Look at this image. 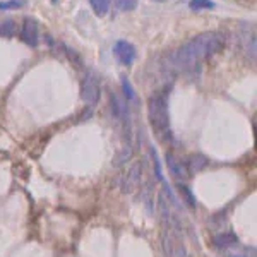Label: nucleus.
Here are the masks:
<instances>
[{"label": "nucleus", "instance_id": "obj_4", "mask_svg": "<svg viewBox=\"0 0 257 257\" xmlns=\"http://www.w3.org/2000/svg\"><path fill=\"white\" fill-rule=\"evenodd\" d=\"M143 173H144L143 161H132L131 167L127 168V172L120 178V190H122V194H125V196L134 194L141 185V182H143Z\"/></svg>", "mask_w": 257, "mask_h": 257}, {"label": "nucleus", "instance_id": "obj_20", "mask_svg": "<svg viewBox=\"0 0 257 257\" xmlns=\"http://www.w3.org/2000/svg\"><path fill=\"white\" fill-rule=\"evenodd\" d=\"M24 4H26V0H6V2H0V11L18 9V7H23Z\"/></svg>", "mask_w": 257, "mask_h": 257}, {"label": "nucleus", "instance_id": "obj_8", "mask_svg": "<svg viewBox=\"0 0 257 257\" xmlns=\"http://www.w3.org/2000/svg\"><path fill=\"white\" fill-rule=\"evenodd\" d=\"M21 38L30 47H36L38 45V24L33 18H24L23 28H21Z\"/></svg>", "mask_w": 257, "mask_h": 257}, {"label": "nucleus", "instance_id": "obj_11", "mask_svg": "<svg viewBox=\"0 0 257 257\" xmlns=\"http://www.w3.org/2000/svg\"><path fill=\"white\" fill-rule=\"evenodd\" d=\"M206 167H208V158L202 155H199V153H196V155H190L187 161H185V168H187V173H197L201 172V170H204Z\"/></svg>", "mask_w": 257, "mask_h": 257}, {"label": "nucleus", "instance_id": "obj_14", "mask_svg": "<svg viewBox=\"0 0 257 257\" xmlns=\"http://www.w3.org/2000/svg\"><path fill=\"white\" fill-rule=\"evenodd\" d=\"M91 7H93L94 14L103 18V16L108 14L110 11V6H111V0H89Z\"/></svg>", "mask_w": 257, "mask_h": 257}, {"label": "nucleus", "instance_id": "obj_17", "mask_svg": "<svg viewBox=\"0 0 257 257\" xmlns=\"http://www.w3.org/2000/svg\"><path fill=\"white\" fill-rule=\"evenodd\" d=\"M189 7H190L192 11L213 9V7H214V2H211V0H190V2H189Z\"/></svg>", "mask_w": 257, "mask_h": 257}, {"label": "nucleus", "instance_id": "obj_21", "mask_svg": "<svg viewBox=\"0 0 257 257\" xmlns=\"http://www.w3.org/2000/svg\"><path fill=\"white\" fill-rule=\"evenodd\" d=\"M156 2H165V0H156Z\"/></svg>", "mask_w": 257, "mask_h": 257}, {"label": "nucleus", "instance_id": "obj_16", "mask_svg": "<svg viewBox=\"0 0 257 257\" xmlns=\"http://www.w3.org/2000/svg\"><path fill=\"white\" fill-rule=\"evenodd\" d=\"M178 194H180L182 199H184V201L187 202L190 208H196V197L192 196V192L189 190V187H185V185L178 184Z\"/></svg>", "mask_w": 257, "mask_h": 257}, {"label": "nucleus", "instance_id": "obj_9", "mask_svg": "<svg viewBox=\"0 0 257 257\" xmlns=\"http://www.w3.org/2000/svg\"><path fill=\"white\" fill-rule=\"evenodd\" d=\"M167 167L170 170V173L177 178H184L189 175L187 168H185V161L178 160L173 153H167Z\"/></svg>", "mask_w": 257, "mask_h": 257}, {"label": "nucleus", "instance_id": "obj_7", "mask_svg": "<svg viewBox=\"0 0 257 257\" xmlns=\"http://www.w3.org/2000/svg\"><path fill=\"white\" fill-rule=\"evenodd\" d=\"M113 53L122 65H131L132 62L136 60V55H138L134 45L128 43L125 40H118L117 43L113 45Z\"/></svg>", "mask_w": 257, "mask_h": 257}, {"label": "nucleus", "instance_id": "obj_6", "mask_svg": "<svg viewBox=\"0 0 257 257\" xmlns=\"http://www.w3.org/2000/svg\"><path fill=\"white\" fill-rule=\"evenodd\" d=\"M110 105H111V115L117 122H123L125 125H131L128 122V101L118 93L111 91L110 94Z\"/></svg>", "mask_w": 257, "mask_h": 257}, {"label": "nucleus", "instance_id": "obj_22", "mask_svg": "<svg viewBox=\"0 0 257 257\" xmlns=\"http://www.w3.org/2000/svg\"><path fill=\"white\" fill-rule=\"evenodd\" d=\"M187 257H189V255H187Z\"/></svg>", "mask_w": 257, "mask_h": 257}, {"label": "nucleus", "instance_id": "obj_1", "mask_svg": "<svg viewBox=\"0 0 257 257\" xmlns=\"http://www.w3.org/2000/svg\"><path fill=\"white\" fill-rule=\"evenodd\" d=\"M225 45V36L218 31H206L185 41L168 57V67L173 72H196L204 60L216 55Z\"/></svg>", "mask_w": 257, "mask_h": 257}, {"label": "nucleus", "instance_id": "obj_19", "mask_svg": "<svg viewBox=\"0 0 257 257\" xmlns=\"http://www.w3.org/2000/svg\"><path fill=\"white\" fill-rule=\"evenodd\" d=\"M14 31H16V24H14V21H6V23H2L0 24V35H4V36H12L14 35Z\"/></svg>", "mask_w": 257, "mask_h": 257}, {"label": "nucleus", "instance_id": "obj_5", "mask_svg": "<svg viewBox=\"0 0 257 257\" xmlns=\"http://www.w3.org/2000/svg\"><path fill=\"white\" fill-rule=\"evenodd\" d=\"M99 94H101V86H99V81L93 74H88V76L82 79L81 82V98L86 105L94 106L99 101Z\"/></svg>", "mask_w": 257, "mask_h": 257}, {"label": "nucleus", "instance_id": "obj_13", "mask_svg": "<svg viewBox=\"0 0 257 257\" xmlns=\"http://www.w3.org/2000/svg\"><path fill=\"white\" fill-rule=\"evenodd\" d=\"M242 43H243V52L247 53L248 59L255 60V35L254 31H245L242 35Z\"/></svg>", "mask_w": 257, "mask_h": 257}, {"label": "nucleus", "instance_id": "obj_15", "mask_svg": "<svg viewBox=\"0 0 257 257\" xmlns=\"http://www.w3.org/2000/svg\"><path fill=\"white\" fill-rule=\"evenodd\" d=\"M120 84H122V93H123V98L127 99V101H134L136 99V91L132 88L131 81L127 79L125 76L122 77V81H120Z\"/></svg>", "mask_w": 257, "mask_h": 257}, {"label": "nucleus", "instance_id": "obj_12", "mask_svg": "<svg viewBox=\"0 0 257 257\" xmlns=\"http://www.w3.org/2000/svg\"><path fill=\"white\" fill-rule=\"evenodd\" d=\"M132 155H134V148H132V144L128 143L122 149H120L117 155H115V158H113V161H111V165H113L115 168L122 167V165H125L127 161L132 160Z\"/></svg>", "mask_w": 257, "mask_h": 257}, {"label": "nucleus", "instance_id": "obj_2", "mask_svg": "<svg viewBox=\"0 0 257 257\" xmlns=\"http://www.w3.org/2000/svg\"><path fill=\"white\" fill-rule=\"evenodd\" d=\"M148 115L149 122L156 134L163 141L170 139V115H168V103L163 93H156L149 98L148 103Z\"/></svg>", "mask_w": 257, "mask_h": 257}, {"label": "nucleus", "instance_id": "obj_18", "mask_svg": "<svg viewBox=\"0 0 257 257\" xmlns=\"http://www.w3.org/2000/svg\"><path fill=\"white\" fill-rule=\"evenodd\" d=\"M115 6H117L120 11L128 12L138 7V0H115Z\"/></svg>", "mask_w": 257, "mask_h": 257}, {"label": "nucleus", "instance_id": "obj_3", "mask_svg": "<svg viewBox=\"0 0 257 257\" xmlns=\"http://www.w3.org/2000/svg\"><path fill=\"white\" fill-rule=\"evenodd\" d=\"M161 248H163L165 257H187V248H185L182 238L178 237V231L172 226H163Z\"/></svg>", "mask_w": 257, "mask_h": 257}, {"label": "nucleus", "instance_id": "obj_10", "mask_svg": "<svg viewBox=\"0 0 257 257\" xmlns=\"http://www.w3.org/2000/svg\"><path fill=\"white\" fill-rule=\"evenodd\" d=\"M213 243L216 248H223V250H225V248L237 245L238 237L233 233V231H221V233H218L213 237Z\"/></svg>", "mask_w": 257, "mask_h": 257}]
</instances>
